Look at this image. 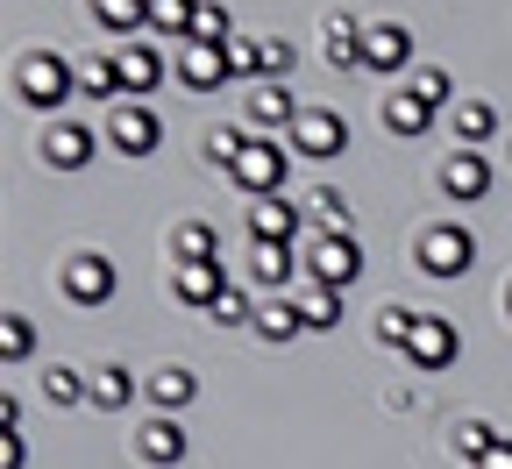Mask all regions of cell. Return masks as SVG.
Masks as SVG:
<instances>
[{
  "label": "cell",
  "instance_id": "obj_1",
  "mask_svg": "<svg viewBox=\"0 0 512 469\" xmlns=\"http://www.w3.org/2000/svg\"><path fill=\"white\" fill-rule=\"evenodd\" d=\"M79 93V64H64L57 50H29L22 64H15V100L22 107H64V100H72Z\"/></svg>",
  "mask_w": 512,
  "mask_h": 469
},
{
  "label": "cell",
  "instance_id": "obj_2",
  "mask_svg": "<svg viewBox=\"0 0 512 469\" xmlns=\"http://www.w3.org/2000/svg\"><path fill=\"white\" fill-rule=\"evenodd\" d=\"M228 178H235L249 199L285 192V178H292V143H278V136H249V150L228 164Z\"/></svg>",
  "mask_w": 512,
  "mask_h": 469
},
{
  "label": "cell",
  "instance_id": "obj_3",
  "mask_svg": "<svg viewBox=\"0 0 512 469\" xmlns=\"http://www.w3.org/2000/svg\"><path fill=\"white\" fill-rule=\"evenodd\" d=\"M477 263V235L463 228V221H434L427 235H420V271L427 278H463Z\"/></svg>",
  "mask_w": 512,
  "mask_h": 469
},
{
  "label": "cell",
  "instance_id": "obj_4",
  "mask_svg": "<svg viewBox=\"0 0 512 469\" xmlns=\"http://www.w3.org/2000/svg\"><path fill=\"white\" fill-rule=\"evenodd\" d=\"M306 271H313V285L349 292V285L363 278V242H356V235H320V242L306 249Z\"/></svg>",
  "mask_w": 512,
  "mask_h": 469
},
{
  "label": "cell",
  "instance_id": "obj_5",
  "mask_svg": "<svg viewBox=\"0 0 512 469\" xmlns=\"http://www.w3.org/2000/svg\"><path fill=\"white\" fill-rule=\"evenodd\" d=\"M349 150V121L335 107H306L292 121V157H342Z\"/></svg>",
  "mask_w": 512,
  "mask_h": 469
},
{
  "label": "cell",
  "instance_id": "obj_6",
  "mask_svg": "<svg viewBox=\"0 0 512 469\" xmlns=\"http://www.w3.org/2000/svg\"><path fill=\"white\" fill-rule=\"evenodd\" d=\"M406 356H413V370H448V363L463 356V334L448 327L441 313H420L413 334H406Z\"/></svg>",
  "mask_w": 512,
  "mask_h": 469
},
{
  "label": "cell",
  "instance_id": "obj_7",
  "mask_svg": "<svg viewBox=\"0 0 512 469\" xmlns=\"http://www.w3.org/2000/svg\"><path fill=\"white\" fill-rule=\"evenodd\" d=\"M114 263L107 256H93V249H79L72 263H64V299H72V306H107L114 299Z\"/></svg>",
  "mask_w": 512,
  "mask_h": 469
},
{
  "label": "cell",
  "instance_id": "obj_8",
  "mask_svg": "<svg viewBox=\"0 0 512 469\" xmlns=\"http://www.w3.org/2000/svg\"><path fill=\"white\" fill-rule=\"evenodd\" d=\"M157 136H164V128H157V114H150L143 100H121V107L107 114V143H114L121 157H150Z\"/></svg>",
  "mask_w": 512,
  "mask_h": 469
},
{
  "label": "cell",
  "instance_id": "obj_9",
  "mask_svg": "<svg viewBox=\"0 0 512 469\" xmlns=\"http://www.w3.org/2000/svg\"><path fill=\"white\" fill-rule=\"evenodd\" d=\"M413 64V29L406 22H370L363 29V72H406Z\"/></svg>",
  "mask_w": 512,
  "mask_h": 469
},
{
  "label": "cell",
  "instance_id": "obj_10",
  "mask_svg": "<svg viewBox=\"0 0 512 469\" xmlns=\"http://www.w3.org/2000/svg\"><path fill=\"white\" fill-rule=\"evenodd\" d=\"M299 228H306V207H292L285 192L249 207V242H299Z\"/></svg>",
  "mask_w": 512,
  "mask_h": 469
},
{
  "label": "cell",
  "instance_id": "obj_11",
  "mask_svg": "<svg viewBox=\"0 0 512 469\" xmlns=\"http://www.w3.org/2000/svg\"><path fill=\"white\" fill-rule=\"evenodd\" d=\"M93 128H79V121H57V128H43V164L50 171H86L93 164Z\"/></svg>",
  "mask_w": 512,
  "mask_h": 469
},
{
  "label": "cell",
  "instance_id": "obj_12",
  "mask_svg": "<svg viewBox=\"0 0 512 469\" xmlns=\"http://www.w3.org/2000/svg\"><path fill=\"white\" fill-rule=\"evenodd\" d=\"M441 192H448V199H484V192H491V157H484V150H448Z\"/></svg>",
  "mask_w": 512,
  "mask_h": 469
},
{
  "label": "cell",
  "instance_id": "obj_13",
  "mask_svg": "<svg viewBox=\"0 0 512 469\" xmlns=\"http://www.w3.org/2000/svg\"><path fill=\"white\" fill-rule=\"evenodd\" d=\"M178 79L185 86H221V79H235V57H228V43H185V57H178Z\"/></svg>",
  "mask_w": 512,
  "mask_h": 469
},
{
  "label": "cell",
  "instance_id": "obj_14",
  "mask_svg": "<svg viewBox=\"0 0 512 469\" xmlns=\"http://www.w3.org/2000/svg\"><path fill=\"white\" fill-rule=\"evenodd\" d=\"M171 292H178L185 306H200V313H214V299L228 292V271H221V256H214V263H178V278H171Z\"/></svg>",
  "mask_w": 512,
  "mask_h": 469
},
{
  "label": "cell",
  "instance_id": "obj_15",
  "mask_svg": "<svg viewBox=\"0 0 512 469\" xmlns=\"http://www.w3.org/2000/svg\"><path fill=\"white\" fill-rule=\"evenodd\" d=\"M299 114H306V107H299V100L285 93V79H264V86L249 93V121L264 128V136H278V128H292Z\"/></svg>",
  "mask_w": 512,
  "mask_h": 469
},
{
  "label": "cell",
  "instance_id": "obj_16",
  "mask_svg": "<svg viewBox=\"0 0 512 469\" xmlns=\"http://www.w3.org/2000/svg\"><path fill=\"white\" fill-rule=\"evenodd\" d=\"M136 448H143V462H157V469H178L192 441H185V427H178L171 413H157V420L143 427V441H136Z\"/></svg>",
  "mask_w": 512,
  "mask_h": 469
},
{
  "label": "cell",
  "instance_id": "obj_17",
  "mask_svg": "<svg viewBox=\"0 0 512 469\" xmlns=\"http://www.w3.org/2000/svg\"><path fill=\"white\" fill-rule=\"evenodd\" d=\"M121 86H128V93H157V86H164V57H157L150 36H136V43L121 50Z\"/></svg>",
  "mask_w": 512,
  "mask_h": 469
},
{
  "label": "cell",
  "instance_id": "obj_18",
  "mask_svg": "<svg viewBox=\"0 0 512 469\" xmlns=\"http://www.w3.org/2000/svg\"><path fill=\"white\" fill-rule=\"evenodd\" d=\"M384 128H392V136H427V128H434V107L399 86V93H384Z\"/></svg>",
  "mask_w": 512,
  "mask_h": 469
},
{
  "label": "cell",
  "instance_id": "obj_19",
  "mask_svg": "<svg viewBox=\"0 0 512 469\" xmlns=\"http://www.w3.org/2000/svg\"><path fill=\"white\" fill-rule=\"evenodd\" d=\"M143 391H150V406H157V413H178V406H192V391H200V377H192L185 363H171V370L143 377Z\"/></svg>",
  "mask_w": 512,
  "mask_h": 469
},
{
  "label": "cell",
  "instance_id": "obj_20",
  "mask_svg": "<svg viewBox=\"0 0 512 469\" xmlns=\"http://www.w3.org/2000/svg\"><path fill=\"white\" fill-rule=\"evenodd\" d=\"M128 398H136V377H128L121 363H107V370H93V377H86V406H100V413H121Z\"/></svg>",
  "mask_w": 512,
  "mask_h": 469
},
{
  "label": "cell",
  "instance_id": "obj_21",
  "mask_svg": "<svg viewBox=\"0 0 512 469\" xmlns=\"http://www.w3.org/2000/svg\"><path fill=\"white\" fill-rule=\"evenodd\" d=\"M320 36H328L320 50H328V64H335V72H363V29H356L349 15H335L328 29H320Z\"/></svg>",
  "mask_w": 512,
  "mask_h": 469
},
{
  "label": "cell",
  "instance_id": "obj_22",
  "mask_svg": "<svg viewBox=\"0 0 512 469\" xmlns=\"http://www.w3.org/2000/svg\"><path fill=\"white\" fill-rule=\"evenodd\" d=\"M299 320H306V334L342 327V292H335V285H306V292H299Z\"/></svg>",
  "mask_w": 512,
  "mask_h": 469
},
{
  "label": "cell",
  "instance_id": "obj_23",
  "mask_svg": "<svg viewBox=\"0 0 512 469\" xmlns=\"http://www.w3.org/2000/svg\"><path fill=\"white\" fill-rule=\"evenodd\" d=\"M292 271H299L292 242H256V249H249V278H256V285H285Z\"/></svg>",
  "mask_w": 512,
  "mask_h": 469
},
{
  "label": "cell",
  "instance_id": "obj_24",
  "mask_svg": "<svg viewBox=\"0 0 512 469\" xmlns=\"http://www.w3.org/2000/svg\"><path fill=\"white\" fill-rule=\"evenodd\" d=\"M93 15H100V29H114V36H143V29H150V0H93Z\"/></svg>",
  "mask_w": 512,
  "mask_h": 469
},
{
  "label": "cell",
  "instance_id": "obj_25",
  "mask_svg": "<svg viewBox=\"0 0 512 469\" xmlns=\"http://www.w3.org/2000/svg\"><path fill=\"white\" fill-rule=\"evenodd\" d=\"M256 334H264V342H299V334H306V320H299V299L256 306Z\"/></svg>",
  "mask_w": 512,
  "mask_h": 469
},
{
  "label": "cell",
  "instance_id": "obj_26",
  "mask_svg": "<svg viewBox=\"0 0 512 469\" xmlns=\"http://www.w3.org/2000/svg\"><path fill=\"white\" fill-rule=\"evenodd\" d=\"M79 93H86V100L128 93V86H121V57H86V64H79Z\"/></svg>",
  "mask_w": 512,
  "mask_h": 469
},
{
  "label": "cell",
  "instance_id": "obj_27",
  "mask_svg": "<svg viewBox=\"0 0 512 469\" xmlns=\"http://www.w3.org/2000/svg\"><path fill=\"white\" fill-rule=\"evenodd\" d=\"M491 128H498V114H491L484 100H463V107H456V143H463V150H484Z\"/></svg>",
  "mask_w": 512,
  "mask_h": 469
},
{
  "label": "cell",
  "instance_id": "obj_28",
  "mask_svg": "<svg viewBox=\"0 0 512 469\" xmlns=\"http://www.w3.org/2000/svg\"><path fill=\"white\" fill-rule=\"evenodd\" d=\"M192 22H200V0H150V29L192 43Z\"/></svg>",
  "mask_w": 512,
  "mask_h": 469
},
{
  "label": "cell",
  "instance_id": "obj_29",
  "mask_svg": "<svg viewBox=\"0 0 512 469\" xmlns=\"http://www.w3.org/2000/svg\"><path fill=\"white\" fill-rule=\"evenodd\" d=\"M171 249H178V263H214V256H221V235H214L207 221H185Z\"/></svg>",
  "mask_w": 512,
  "mask_h": 469
},
{
  "label": "cell",
  "instance_id": "obj_30",
  "mask_svg": "<svg viewBox=\"0 0 512 469\" xmlns=\"http://www.w3.org/2000/svg\"><path fill=\"white\" fill-rule=\"evenodd\" d=\"M306 214H313L320 228H328V235H356V221H349V199H342V192H328V185H320V192L306 199Z\"/></svg>",
  "mask_w": 512,
  "mask_h": 469
},
{
  "label": "cell",
  "instance_id": "obj_31",
  "mask_svg": "<svg viewBox=\"0 0 512 469\" xmlns=\"http://www.w3.org/2000/svg\"><path fill=\"white\" fill-rule=\"evenodd\" d=\"M448 441H456V455H463V462L477 469V462H484V455H491V448H498L505 434H498V427H484V420H463V427L448 434Z\"/></svg>",
  "mask_w": 512,
  "mask_h": 469
},
{
  "label": "cell",
  "instance_id": "obj_32",
  "mask_svg": "<svg viewBox=\"0 0 512 469\" xmlns=\"http://www.w3.org/2000/svg\"><path fill=\"white\" fill-rule=\"evenodd\" d=\"M406 93H420V100H427V107L441 114L448 100H456V79H448V72H441V64H420V72L406 79Z\"/></svg>",
  "mask_w": 512,
  "mask_h": 469
},
{
  "label": "cell",
  "instance_id": "obj_33",
  "mask_svg": "<svg viewBox=\"0 0 512 469\" xmlns=\"http://www.w3.org/2000/svg\"><path fill=\"white\" fill-rule=\"evenodd\" d=\"M192 43H235V15L221 0H200V22H192Z\"/></svg>",
  "mask_w": 512,
  "mask_h": 469
},
{
  "label": "cell",
  "instance_id": "obj_34",
  "mask_svg": "<svg viewBox=\"0 0 512 469\" xmlns=\"http://www.w3.org/2000/svg\"><path fill=\"white\" fill-rule=\"evenodd\" d=\"M36 349V327H29V313H8V320H0V356H8V363H22Z\"/></svg>",
  "mask_w": 512,
  "mask_h": 469
},
{
  "label": "cell",
  "instance_id": "obj_35",
  "mask_svg": "<svg viewBox=\"0 0 512 469\" xmlns=\"http://www.w3.org/2000/svg\"><path fill=\"white\" fill-rule=\"evenodd\" d=\"M413 320H420L413 306H384V313H377V342H384V349H406V334H413Z\"/></svg>",
  "mask_w": 512,
  "mask_h": 469
},
{
  "label": "cell",
  "instance_id": "obj_36",
  "mask_svg": "<svg viewBox=\"0 0 512 469\" xmlns=\"http://www.w3.org/2000/svg\"><path fill=\"white\" fill-rule=\"evenodd\" d=\"M43 391H50V406H79V398H86V377H79V370H64V363H50Z\"/></svg>",
  "mask_w": 512,
  "mask_h": 469
},
{
  "label": "cell",
  "instance_id": "obj_37",
  "mask_svg": "<svg viewBox=\"0 0 512 469\" xmlns=\"http://www.w3.org/2000/svg\"><path fill=\"white\" fill-rule=\"evenodd\" d=\"M214 320H221V327H256V306H249V292H242V285H228V292L214 299Z\"/></svg>",
  "mask_w": 512,
  "mask_h": 469
},
{
  "label": "cell",
  "instance_id": "obj_38",
  "mask_svg": "<svg viewBox=\"0 0 512 469\" xmlns=\"http://www.w3.org/2000/svg\"><path fill=\"white\" fill-rule=\"evenodd\" d=\"M256 72H264V79H285V72H292V43H285V36H264V43H256Z\"/></svg>",
  "mask_w": 512,
  "mask_h": 469
},
{
  "label": "cell",
  "instance_id": "obj_39",
  "mask_svg": "<svg viewBox=\"0 0 512 469\" xmlns=\"http://www.w3.org/2000/svg\"><path fill=\"white\" fill-rule=\"evenodd\" d=\"M242 150H249V136H242V128H214V136H207V157H214L221 171H228Z\"/></svg>",
  "mask_w": 512,
  "mask_h": 469
},
{
  "label": "cell",
  "instance_id": "obj_40",
  "mask_svg": "<svg viewBox=\"0 0 512 469\" xmlns=\"http://www.w3.org/2000/svg\"><path fill=\"white\" fill-rule=\"evenodd\" d=\"M477 469H512V441H498V448H491V455H484Z\"/></svg>",
  "mask_w": 512,
  "mask_h": 469
}]
</instances>
